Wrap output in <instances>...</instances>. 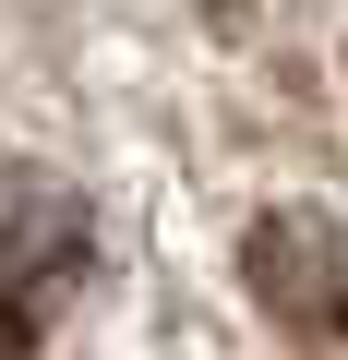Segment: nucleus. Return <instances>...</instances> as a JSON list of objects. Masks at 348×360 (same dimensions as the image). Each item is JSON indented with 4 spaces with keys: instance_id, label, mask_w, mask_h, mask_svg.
<instances>
[{
    "instance_id": "f257e3e1",
    "label": "nucleus",
    "mask_w": 348,
    "mask_h": 360,
    "mask_svg": "<svg viewBox=\"0 0 348 360\" xmlns=\"http://www.w3.org/2000/svg\"><path fill=\"white\" fill-rule=\"evenodd\" d=\"M96 276V217L72 180L49 168H0V360H37L49 324Z\"/></svg>"
},
{
    "instance_id": "f03ea898",
    "label": "nucleus",
    "mask_w": 348,
    "mask_h": 360,
    "mask_svg": "<svg viewBox=\"0 0 348 360\" xmlns=\"http://www.w3.org/2000/svg\"><path fill=\"white\" fill-rule=\"evenodd\" d=\"M240 288H252V312H264L288 348L348 360V217L276 205V217L240 240Z\"/></svg>"
}]
</instances>
